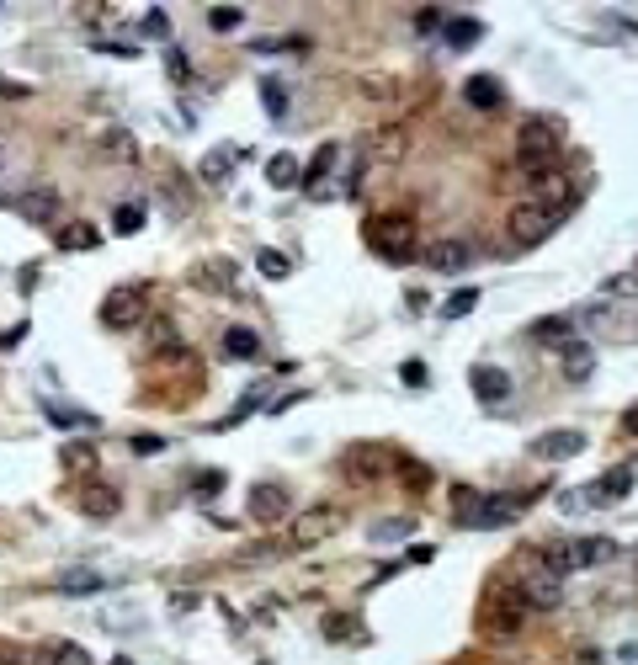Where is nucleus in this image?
<instances>
[{
    "label": "nucleus",
    "mask_w": 638,
    "mask_h": 665,
    "mask_svg": "<svg viewBox=\"0 0 638 665\" xmlns=\"http://www.w3.org/2000/svg\"><path fill=\"white\" fill-rule=\"evenodd\" d=\"M517 160H522V171H532V176L553 171L564 160V118H548V112L526 118L522 133H517Z\"/></svg>",
    "instance_id": "f257e3e1"
},
{
    "label": "nucleus",
    "mask_w": 638,
    "mask_h": 665,
    "mask_svg": "<svg viewBox=\"0 0 638 665\" xmlns=\"http://www.w3.org/2000/svg\"><path fill=\"white\" fill-rule=\"evenodd\" d=\"M526 617H532V612H526L517 580H495V586H490V597H484V617H479V628H484L490 639H517Z\"/></svg>",
    "instance_id": "f03ea898"
},
{
    "label": "nucleus",
    "mask_w": 638,
    "mask_h": 665,
    "mask_svg": "<svg viewBox=\"0 0 638 665\" xmlns=\"http://www.w3.org/2000/svg\"><path fill=\"white\" fill-rule=\"evenodd\" d=\"M580 208V197L575 202H532L526 197L522 208H511V235H517V245H537V240H548L570 213Z\"/></svg>",
    "instance_id": "7ed1b4c3"
},
{
    "label": "nucleus",
    "mask_w": 638,
    "mask_h": 665,
    "mask_svg": "<svg viewBox=\"0 0 638 665\" xmlns=\"http://www.w3.org/2000/svg\"><path fill=\"white\" fill-rule=\"evenodd\" d=\"M367 245H373L383 261H394V266H405V261H420L415 224H409V219H400V213H383V219H373V224H367Z\"/></svg>",
    "instance_id": "20e7f679"
},
{
    "label": "nucleus",
    "mask_w": 638,
    "mask_h": 665,
    "mask_svg": "<svg viewBox=\"0 0 638 665\" xmlns=\"http://www.w3.org/2000/svg\"><path fill=\"white\" fill-rule=\"evenodd\" d=\"M144 309H149V288L144 283H117L102 299V325L107 330H133L144 319Z\"/></svg>",
    "instance_id": "39448f33"
},
{
    "label": "nucleus",
    "mask_w": 638,
    "mask_h": 665,
    "mask_svg": "<svg viewBox=\"0 0 638 665\" xmlns=\"http://www.w3.org/2000/svg\"><path fill=\"white\" fill-rule=\"evenodd\" d=\"M341 527H346V511H341V506H314V511H303V517L292 522L288 548H314V544H325L330 533H341Z\"/></svg>",
    "instance_id": "423d86ee"
},
{
    "label": "nucleus",
    "mask_w": 638,
    "mask_h": 665,
    "mask_svg": "<svg viewBox=\"0 0 638 665\" xmlns=\"http://www.w3.org/2000/svg\"><path fill=\"white\" fill-rule=\"evenodd\" d=\"M585 447V431L575 426H553V431H537L532 436V458H543V463H570V458H580Z\"/></svg>",
    "instance_id": "0eeeda50"
},
{
    "label": "nucleus",
    "mask_w": 638,
    "mask_h": 665,
    "mask_svg": "<svg viewBox=\"0 0 638 665\" xmlns=\"http://www.w3.org/2000/svg\"><path fill=\"white\" fill-rule=\"evenodd\" d=\"M517 591H522L526 612H548V607L564 602V580H559V575H548V570H537V564L517 580Z\"/></svg>",
    "instance_id": "6e6552de"
},
{
    "label": "nucleus",
    "mask_w": 638,
    "mask_h": 665,
    "mask_svg": "<svg viewBox=\"0 0 638 665\" xmlns=\"http://www.w3.org/2000/svg\"><path fill=\"white\" fill-rule=\"evenodd\" d=\"M420 261L436 277H453V272H463L468 261H473V245L468 240H431V245H420Z\"/></svg>",
    "instance_id": "1a4fd4ad"
},
{
    "label": "nucleus",
    "mask_w": 638,
    "mask_h": 665,
    "mask_svg": "<svg viewBox=\"0 0 638 665\" xmlns=\"http://www.w3.org/2000/svg\"><path fill=\"white\" fill-rule=\"evenodd\" d=\"M245 511H250V522H261V527H277V522L288 517V490H283V484H250V500H245Z\"/></svg>",
    "instance_id": "9d476101"
},
{
    "label": "nucleus",
    "mask_w": 638,
    "mask_h": 665,
    "mask_svg": "<svg viewBox=\"0 0 638 665\" xmlns=\"http://www.w3.org/2000/svg\"><path fill=\"white\" fill-rule=\"evenodd\" d=\"M58 208H64V192H58V186H32V192L16 197V213H22L27 224H54Z\"/></svg>",
    "instance_id": "9b49d317"
},
{
    "label": "nucleus",
    "mask_w": 638,
    "mask_h": 665,
    "mask_svg": "<svg viewBox=\"0 0 638 665\" xmlns=\"http://www.w3.org/2000/svg\"><path fill=\"white\" fill-rule=\"evenodd\" d=\"M634 495V469L628 463H617V469H607L596 484H585V500L590 506H617V500H628Z\"/></svg>",
    "instance_id": "f8f14e48"
},
{
    "label": "nucleus",
    "mask_w": 638,
    "mask_h": 665,
    "mask_svg": "<svg viewBox=\"0 0 638 665\" xmlns=\"http://www.w3.org/2000/svg\"><path fill=\"white\" fill-rule=\"evenodd\" d=\"M463 102L473 107V112H500V107H506V85H500L495 75H468Z\"/></svg>",
    "instance_id": "ddd939ff"
},
{
    "label": "nucleus",
    "mask_w": 638,
    "mask_h": 665,
    "mask_svg": "<svg viewBox=\"0 0 638 665\" xmlns=\"http://www.w3.org/2000/svg\"><path fill=\"white\" fill-rule=\"evenodd\" d=\"M75 506L85 511V517H96V522H107V517H117V506H122V495H117L112 484H102V480H91L80 495H75Z\"/></svg>",
    "instance_id": "4468645a"
},
{
    "label": "nucleus",
    "mask_w": 638,
    "mask_h": 665,
    "mask_svg": "<svg viewBox=\"0 0 638 665\" xmlns=\"http://www.w3.org/2000/svg\"><path fill=\"white\" fill-rule=\"evenodd\" d=\"M468 383H473V394L484 400V405H500L506 394H511V378L500 373V367H490V363H479V367H468Z\"/></svg>",
    "instance_id": "2eb2a0df"
},
{
    "label": "nucleus",
    "mask_w": 638,
    "mask_h": 665,
    "mask_svg": "<svg viewBox=\"0 0 638 665\" xmlns=\"http://www.w3.org/2000/svg\"><path fill=\"white\" fill-rule=\"evenodd\" d=\"M559 367H564V378H570V383H585V378L596 373V352H590V341H580V336H575V341H564V346H559Z\"/></svg>",
    "instance_id": "dca6fc26"
},
{
    "label": "nucleus",
    "mask_w": 638,
    "mask_h": 665,
    "mask_svg": "<svg viewBox=\"0 0 638 665\" xmlns=\"http://www.w3.org/2000/svg\"><path fill=\"white\" fill-rule=\"evenodd\" d=\"M389 469H400V458L383 453V447H356V453H346V474L373 480V474H389Z\"/></svg>",
    "instance_id": "f3484780"
},
{
    "label": "nucleus",
    "mask_w": 638,
    "mask_h": 665,
    "mask_svg": "<svg viewBox=\"0 0 638 665\" xmlns=\"http://www.w3.org/2000/svg\"><path fill=\"white\" fill-rule=\"evenodd\" d=\"M239 155H245V149H234V144H219V149H208V155L197 160V176H202L208 186H219V182H224V176L234 171V166H239Z\"/></svg>",
    "instance_id": "a211bd4d"
},
{
    "label": "nucleus",
    "mask_w": 638,
    "mask_h": 665,
    "mask_svg": "<svg viewBox=\"0 0 638 665\" xmlns=\"http://www.w3.org/2000/svg\"><path fill=\"white\" fill-rule=\"evenodd\" d=\"M532 564L548 570V575H559V580L575 575V538H570V544H543L537 553H532Z\"/></svg>",
    "instance_id": "6ab92c4d"
},
{
    "label": "nucleus",
    "mask_w": 638,
    "mask_h": 665,
    "mask_svg": "<svg viewBox=\"0 0 638 665\" xmlns=\"http://www.w3.org/2000/svg\"><path fill=\"white\" fill-rule=\"evenodd\" d=\"M442 38H447V49L463 54V49H473V43L484 38V22H479V16H447V22H442Z\"/></svg>",
    "instance_id": "aec40b11"
},
{
    "label": "nucleus",
    "mask_w": 638,
    "mask_h": 665,
    "mask_svg": "<svg viewBox=\"0 0 638 665\" xmlns=\"http://www.w3.org/2000/svg\"><path fill=\"white\" fill-rule=\"evenodd\" d=\"M107 586H112V580L96 575V570H64V575H58V591H64V597H91V591H107Z\"/></svg>",
    "instance_id": "412c9836"
},
{
    "label": "nucleus",
    "mask_w": 638,
    "mask_h": 665,
    "mask_svg": "<svg viewBox=\"0 0 638 665\" xmlns=\"http://www.w3.org/2000/svg\"><path fill=\"white\" fill-rule=\"evenodd\" d=\"M612 559H617L612 538H580L575 544V570H596V564H612Z\"/></svg>",
    "instance_id": "4be33fe9"
},
{
    "label": "nucleus",
    "mask_w": 638,
    "mask_h": 665,
    "mask_svg": "<svg viewBox=\"0 0 638 665\" xmlns=\"http://www.w3.org/2000/svg\"><path fill=\"white\" fill-rule=\"evenodd\" d=\"M336 155H341V149H336V144H319V155H314V160H309V171H303V186H309V197H325V192H319V186H325V176H330V171H336Z\"/></svg>",
    "instance_id": "5701e85b"
},
{
    "label": "nucleus",
    "mask_w": 638,
    "mask_h": 665,
    "mask_svg": "<svg viewBox=\"0 0 638 665\" xmlns=\"http://www.w3.org/2000/svg\"><path fill=\"white\" fill-rule=\"evenodd\" d=\"M266 182L277 186V192H288V186H303V171H298V160H292V155L277 149V155L266 160Z\"/></svg>",
    "instance_id": "b1692460"
},
{
    "label": "nucleus",
    "mask_w": 638,
    "mask_h": 665,
    "mask_svg": "<svg viewBox=\"0 0 638 665\" xmlns=\"http://www.w3.org/2000/svg\"><path fill=\"white\" fill-rule=\"evenodd\" d=\"M224 352L245 363V357H256V352H261V336H256L250 325H229V330H224Z\"/></svg>",
    "instance_id": "393cba45"
},
{
    "label": "nucleus",
    "mask_w": 638,
    "mask_h": 665,
    "mask_svg": "<svg viewBox=\"0 0 638 665\" xmlns=\"http://www.w3.org/2000/svg\"><path fill=\"white\" fill-rule=\"evenodd\" d=\"M58 463H64V474H91V469H96V447H91V442H69V447L58 453Z\"/></svg>",
    "instance_id": "a878e982"
},
{
    "label": "nucleus",
    "mask_w": 638,
    "mask_h": 665,
    "mask_svg": "<svg viewBox=\"0 0 638 665\" xmlns=\"http://www.w3.org/2000/svg\"><path fill=\"white\" fill-rule=\"evenodd\" d=\"M43 416H49V426H58V431H91V426H96L91 410H69V405H49Z\"/></svg>",
    "instance_id": "bb28decb"
},
{
    "label": "nucleus",
    "mask_w": 638,
    "mask_h": 665,
    "mask_svg": "<svg viewBox=\"0 0 638 665\" xmlns=\"http://www.w3.org/2000/svg\"><path fill=\"white\" fill-rule=\"evenodd\" d=\"M54 245H58V250H96L102 235H96L91 224H69V229H58V235H54Z\"/></svg>",
    "instance_id": "cd10ccee"
},
{
    "label": "nucleus",
    "mask_w": 638,
    "mask_h": 665,
    "mask_svg": "<svg viewBox=\"0 0 638 665\" xmlns=\"http://www.w3.org/2000/svg\"><path fill=\"white\" fill-rule=\"evenodd\" d=\"M532 336H537V341H575L580 330H575V319H570V314H559V319H537V325H532Z\"/></svg>",
    "instance_id": "c85d7f7f"
},
{
    "label": "nucleus",
    "mask_w": 638,
    "mask_h": 665,
    "mask_svg": "<svg viewBox=\"0 0 638 665\" xmlns=\"http://www.w3.org/2000/svg\"><path fill=\"white\" fill-rule=\"evenodd\" d=\"M473 309H479V288H458V293H447V303H442V319L453 325V319H463Z\"/></svg>",
    "instance_id": "c756f323"
},
{
    "label": "nucleus",
    "mask_w": 638,
    "mask_h": 665,
    "mask_svg": "<svg viewBox=\"0 0 638 665\" xmlns=\"http://www.w3.org/2000/svg\"><path fill=\"white\" fill-rule=\"evenodd\" d=\"M139 32L155 38V43H166V38H171V11H166V5H149L144 22H139Z\"/></svg>",
    "instance_id": "7c9ffc66"
},
{
    "label": "nucleus",
    "mask_w": 638,
    "mask_h": 665,
    "mask_svg": "<svg viewBox=\"0 0 638 665\" xmlns=\"http://www.w3.org/2000/svg\"><path fill=\"white\" fill-rule=\"evenodd\" d=\"M601 299H628V303H638V272H617V277H607V288H601Z\"/></svg>",
    "instance_id": "2f4dec72"
},
{
    "label": "nucleus",
    "mask_w": 638,
    "mask_h": 665,
    "mask_svg": "<svg viewBox=\"0 0 638 665\" xmlns=\"http://www.w3.org/2000/svg\"><path fill=\"white\" fill-rule=\"evenodd\" d=\"M409 533H415V522H409V517H389V522H378V527H373V544H405Z\"/></svg>",
    "instance_id": "473e14b6"
},
{
    "label": "nucleus",
    "mask_w": 638,
    "mask_h": 665,
    "mask_svg": "<svg viewBox=\"0 0 638 665\" xmlns=\"http://www.w3.org/2000/svg\"><path fill=\"white\" fill-rule=\"evenodd\" d=\"M373 144H378V155H383V160H400V155H405V128H378V133H373Z\"/></svg>",
    "instance_id": "72a5a7b5"
},
{
    "label": "nucleus",
    "mask_w": 638,
    "mask_h": 665,
    "mask_svg": "<svg viewBox=\"0 0 638 665\" xmlns=\"http://www.w3.org/2000/svg\"><path fill=\"white\" fill-rule=\"evenodd\" d=\"M261 102H266V112H272V118H288V91H283L272 75L261 80Z\"/></svg>",
    "instance_id": "f704fd0d"
},
{
    "label": "nucleus",
    "mask_w": 638,
    "mask_h": 665,
    "mask_svg": "<svg viewBox=\"0 0 638 665\" xmlns=\"http://www.w3.org/2000/svg\"><path fill=\"white\" fill-rule=\"evenodd\" d=\"M239 22H245L239 5H213V11H208V27H213V32H234Z\"/></svg>",
    "instance_id": "c9c22d12"
},
{
    "label": "nucleus",
    "mask_w": 638,
    "mask_h": 665,
    "mask_svg": "<svg viewBox=\"0 0 638 665\" xmlns=\"http://www.w3.org/2000/svg\"><path fill=\"white\" fill-rule=\"evenodd\" d=\"M256 272H261V277H272V283H283V277H288V256L261 250V256H256Z\"/></svg>",
    "instance_id": "e433bc0d"
},
{
    "label": "nucleus",
    "mask_w": 638,
    "mask_h": 665,
    "mask_svg": "<svg viewBox=\"0 0 638 665\" xmlns=\"http://www.w3.org/2000/svg\"><path fill=\"white\" fill-rule=\"evenodd\" d=\"M112 229H117V235H139V229H144V208L122 202V208H117V219H112Z\"/></svg>",
    "instance_id": "4c0bfd02"
},
{
    "label": "nucleus",
    "mask_w": 638,
    "mask_h": 665,
    "mask_svg": "<svg viewBox=\"0 0 638 665\" xmlns=\"http://www.w3.org/2000/svg\"><path fill=\"white\" fill-rule=\"evenodd\" d=\"M229 277H239L229 261H208L202 266V288H229Z\"/></svg>",
    "instance_id": "58836bf2"
},
{
    "label": "nucleus",
    "mask_w": 638,
    "mask_h": 665,
    "mask_svg": "<svg viewBox=\"0 0 638 665\" xmlns=\"http://www.w3.org/2000/svg\"><path fill=\"white\" fill-rule=\"evenodd\" d=\"M325 634H330V639H362V623H351L346 612H336V617L325 623Z\"/></svg>",
    "instance_id": "ea45409f"
},
{
    "label": "nucleus",
    "mask_w": 638,
    "mask_h": 665,
    "mask_svg": "<svg viewBox=\"0 0 638 665\" xmlns=\"http://www.w3.org/2000/svg\"><path fill=\"white\" fill-rule=\"evenodd\" d=\"M49 655H54V665H91V655H85L80 644H69V639H64V644H54Z\"/></svg>",
    "instance_id": "a19ab883"
},
{
    "label": "nucleus",
    "mask_w": 638,
    "mask_h": 665,
    "mask_svg": "<svg viewBox=\"0 0 638 665\" xmlns=\"http://www.w3.org/2000/svg\"><path fill=\"white\" fill-rule=\"evenodd\" d=\"M128 447H133L139 458H155V453H166V436H155V431H139V436H133Z\"/></svg>",
    "instance_id": "79ce46f5"
},
{
    "label": "nucleus",
    "mask_w": 638,
    "mask_h": 665,
    "mask_svg": "<svg viewBox=\"0 0 638 665\" xmlns=\"http://www.w3.org/2000/svg\"><path fill=\"white\" fill-rule=\"evenodd\" d=\"M102 155H112V160H133V139H128V133H112V139H102Z\"/></svg>",
    "instance_id": "37998d69"
},
{
    "label": "nucleus",
    "mask_w": 638,
    "mask_h": 665,
    "mask_svg": "<svg viewBox=\"0 0 638 665\" xmlns=\"http://www.w3.org/2000/svg\"><path fill=\"white\" fill-rule=\"evenodd\" d=\"M559 511H564V517H580V511H590L585 490H564V495H559Z\"/></svg>",
    "instance_id": "c03bdc74"
},
{
    "label": "nucleus",
    "mask_w": 638,
    "mask_h": 665,
    "mask_svg": "<svg viewBox=\"0 0 638 665\" xmlns=\"http://www.w3.org/2000/svg\"><path fill=\"white\" fill-rule=\"evenodd\" d=\"M400 480H409V484H431V469H426V463H415V458H400Z\"/></svg>",
    "instance_id": "a18cd8bd"
},
{
    "label": "nucleus",
    "mask_w": 638,
    "mask_h": 665,
    "mask_svg": "<svg viewBox=\"0 0 638 665\" xmlns=\"http://www.w3.org/2000/svg\"><path fill=\"white\" fill-rule=\"evenodd\" d=\"M219 484H224V474H219V469H208V474H197V495H202V500H213V495H219Z\"/></svg>",
    "instance_id": "49530a36"
},
{
    "label": "nucleus",
    "mask_w": 638,
    "mask_h": 665,
    "mask_svg": "<svg viewBox=\"0 0 638 665\" xmlns=\"http://www.w3.org/2000/svg\"><path fill=\"white\" fill-rule=\"evenodd\" d=\"M166 64H171V80H175V85H186V54H181V49H166Z\"/></svg>",
    "instance_id": "de8ad7c7"
},
{
    "label": "nucleus",
    "mask_w": 638,
    "mask_h": 665,
    "mask_svg": "<svg viewBox=\"0 0 638 665\" xmlns=\"http://www.w3.org/2000/svg\"><path fill=\"white\" fill-rule=\"evenodd\" d=\"M442 22H447L442 11H415V32H436Z\"/></svg>",
    "instance_id": "09e8293b"
},
{
    "label": "nucleus",
    "mask_w": 638,
    "mask_h": 665,
    "mask_svg": "<svg viewBox=\"0 0 638 665\" xmlns=\"http://www.w3.org/2000/svg\"><path fill=\"white\" fill-rule=\"evenodd\" d=\"M0 96H5V102H22V96H32V85H22V80H5V75H0Z\"/></svg>",
    "instance_id": "8fccbe9b"
},
{
    "label": "nucleus",
    "mask_w": 638,
    "mask_h": 665,
    "mask_svg": "<svg viewBox=\"0 0 638 665\" xmlns=\"http://www.w3.org/2000/svg\"><path fill=\"white\" fill-rule=\"evenodd\" d=\"M400 378H405L409 389H426V367H420V363H405V367H400Z\"/></svg>",
    "instance_id": "3c124183"
},
{
    "label": "nucleus",
    "mask_w": 638,
    "mask_h": 665,
    "mask_svg": "<svg viewBox=\"0 0 638 665\" xmlns=\"http://www.w3.org/2000/svg\"><path fill=\"white\" fill-rule=\"evenodd\" d=\"M16 341H27V319H22L16 330H5V336H0V346H16Z\"/></svg>",
    "instance_id": "603ef678"
},
{
    "label": "nucleus",
    "mask_w": 638,
    "mask_h": 665,
    "mask_svg": "<svg viewBox=\"0 0 638 665\" xmlns=\"http://www.w3.org/2000/svg\"><path fill=\"white\" fill-rule=\"evenodd\" d=\"M623 431H628V436H638V405H628V410H623Z\"/></svg>",
    "instance_id": "864d4df0"
},
{
    "label": "nucleus",
    "mask_w": 638,
    "mask_h": 665,
    "mask_svg": "<svg viewBox=\"0 0 638 665\" xmlns=\"http://www.w3.org/2000/svg\"><path fill=\"white\" fill-rule=\"evenodd\" d=\"M0 166H5V155H0Z\"/></svg>",
    "instance_id": "5fc2aeb1"
}]
</instances>
